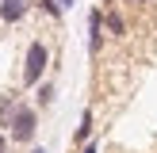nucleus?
<instances>
[{"mask_svg": "<svg viewBox=\"0 0 157 153\" xmlns=\"http://www.w3.org/2000/svg\"><path fill=\"white\" fill-rule=\"evenodd\" d=\"M27 15V0H0V19L4 23H19Z\"/></svg>", "mask_w": 157, "mask_h": 153, "instance_id": "7ed1b4c3", "label": "nucleus"}, {"mask_svg": "<svg viewBox=\"0 0 157 153\" xmlns=\"http://www.w3.org/2000/svg\"><path fill=\"white\" fill-rule=\"evenodd\" d=\"M8 126H12V142H19V145L35 142V130H38V111H35V107H27V103H19Z\"/></svg>", "mask_w": 157, "mask_h": 153, "instance_id": "f03ea898", "label": "nucleus"}, {"mask_svg": "<svg viewBox=\"0 0 157 153\" xmlns=\"http://www.w3.org/2000/svg\"><path fill=\"white\" fill-rule=\"evenodd\" d=\"M100 27H104V15H100V12H92V15H88V50H92V54H96V50H100V42H104Z\"/></svg>", "mask_w": 157, "mask_h": 153, "instance_id": "20e7f679", "label": "nucleus"}, {"mask_svg": "<svg viewBox=\"0 0 157 153\" xmlns=\"http://www.w3.org/2000/svg\"><path fill=\"white\" fill-rule=\"evenodd\" d=\"M69 4H73V0H61V8H69Z\"/></svg>", "mask_w": 157, "mask_h": 153, "instance_id": "9b49d317", "label": "nucleus"}, {"mask_svg": "<svg viewBox=\"0 0 157 153\" xmlns=\"http://www.w3.org/2000/svg\"><path fill=\"white\" fill-rule=\"evenodd\" d=\"M0 153H8V138L4 134H0Z\"/></svg>", "mask_w": 157, "mask_h": 153, "instance_id": "1a4fd4ad", "label": "nucleus"}, {"mask_svg": "<svg viewBox=\"0 0 157 153\" xmlns=\"http://www.w3.org/2000/svg\"><path fill=\"white\" fill-rule=\"evenodd\" d=\"M88 138H92V107L81 115V126H77V134H73V142L77 145H88Z\"/></svg>", "mask_w": 157, "mask_h": 153, "instance_id": "39448f33", "label": "nucleus"}, {"mask_svg": "<svg viewBox=\"0 0 157 153\" xmlns=\"http://www.w3.org/2000/svg\"><path fill=\"white\" fill-rule=\"evenodd\" d=\"M38 8H42L50 19H58V15H61V0H38Z\"/></svg>", "mask_w": 157, "mask_h": 153, "instance_id": "0eeeda50", "label": "nucleus"}, {"mask_svg": "<svg viewBox=\"0 0 157 153\" xmlns=\"http://www.w3.org/2000/svg\"><path fill=\"white\" fill-rule=\"evenodd\" d=\"M50 99H54V88H50V84H42V88H38V103L46 107V103H50Z\"/></svg>", "mask_w": 157, "mask_h": 153, "instance_id": "6e6552de", "label": "nucleus"}, {"mask_svg": "<svg viewBox=\"0 0 157 153\" xmlns=\"http://www.w3.org/2000/svg\"><path fill=\"white\" fill-rule=\"evenodd\" d=\"M46 65H50V50H46V42H31L27 46V58H23V84H38L42 80V73H46Z\"/></svg>", "mask_w": 157, "mask_h": 153, "instance_id": "f257e3e1", "label": "nucleus"}, {"mask_svg": "<svg viewBox=\"0 0 157 153\" xmlns=\"http://www.w3.org/2000/svg\"><path fill=\"white\" fill-rule=\"evenodd\" d=\"M104 27L111 31L115 38H119V35H127V23H123V15H119V12H107V15H104Z\"/></svg>", "mask_w": 157, "mask_h": 153, "instance_id": "423d86ee", "label": "nucleus"}, {"mask_svg": "<svg viewBox=\"0 0 157 153\" xmlns=\"http://www.w3.org/2000/svg\"><path fill=\"white\" fill-rule=\"evenodd\" d=\"M81 153H96V145H92V142H88V145H84V149H81Z\"/></svg>", "mask_w": 157, "mask_h": 153, "instance_id": "9d476101", "label": "nucleus"}]
</instances>
